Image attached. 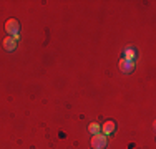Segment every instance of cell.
Returning <instances> with one entry per match:
<instances>
[{"mask_svg": "<svg viewBox=\"0 0 156 149\" xmlns=\"http://www.w3.org/2000/svg\"><path fill=\"white\" fill-rule=\"evenodd\" d=\"M91 149H106V146H108V139H106L105 134L98 133V134H93L91 136Z\"/></svg>", "mask_w": 156, "mask_h": 149, "instance_id": "6da1fadb", "label": "cell"}, {"mask_svg": "<svg viewBox=\"0 0 156 149\" xmlns=\"http://www.w3.org/2000/svg\"><path fill=\"white\" fill-rule=\"evenodd\" d=\"M5 30L7 33H9V36H13V38H18V30H20V23H18V20L15 18H9V20L5 22Z\"/></svg>", "mask_w": 156, "mask_h": 149, "instance_id": "7a4b0ae2", "label": "cell"}, {"mask_svg": "<svg viewBox=\"0 0 156 149\" xmlns=\"http://www.w3.org/2000/svg\"><path fill=\"white\" fill-rule=\"evenodd\" d=\"M135 70V61H129V60L121 58L120 60V71L121 73H131Z\"/></svg>", "mask_w": 156, "mask_h": 149, "instance_id": "3957f363", "label": "cell"}, {"mask_svg": "<svg viewBox=\"0 0 156 149\" xmlns=\"http://www.w3.org/2000/svg\"><path fill=\"white\" fill-rule=\"evenodd\" d=\"M101 133L105 134V136H108V134L115 133V129H116V123L113 121V119H108V121H105V124L101 126Z\"/></svg>", "mask_w": 156, "mask_h": 149, "instance_id": "277c9868", "label": "cell"}, {"mask_svg": "<svg viewBox=\"0 0 156 149\" xmlns=\"http://www.w3.org/2000/svg\"><path fill=\"white\" fill-rule=\"evenodd\" d=\"M3 48H5L7 51H13L17 48V40L13 38V36H7V38L3 40Z\"/></svg>", "mask_w": 156, "mask_h": 149, "instance_id": "5b68a950", "label": "cell"}, {"mask_svg": "<svg viewBox=\"0 0 156 149\" xmlns=\"http://www.w3.org/2000/svg\"><path fill=\"white\" fill-rule=\"evenodd\" d=\"M123 58L125 60H129V61H135L136 58V50L133 47H126L125 51H123Z\"/></svg>", "mask_w": 156, "mask_h": 149, "instance_id": "8992f818", "label": "cell"}, {"mask_svg": "<svg viewBox=\"0 0 156 149\" xmlns=\"http://www.w3.org/2000/svg\"><path fill=\"white\" fill-rule=\"evenodd\" d=\"M88 131L91 134H98L100 133V126L96 124V123H90V126H88Z\"/></svg>", "mask_w": 156, "mask_h": 149, "instance_id": "52a82bcc", "label": "cell"}]
</instances>
